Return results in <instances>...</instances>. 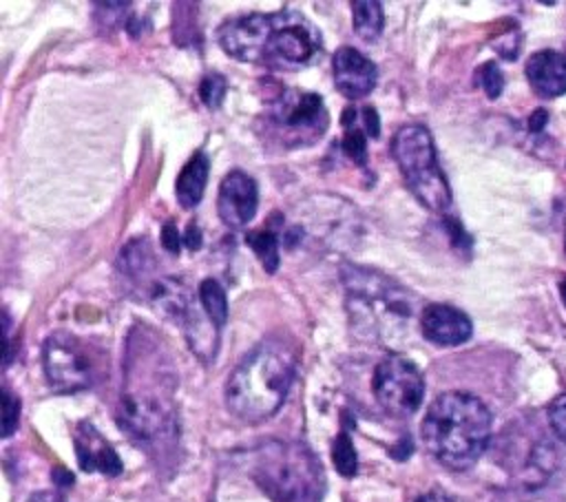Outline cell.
I'll return each instance as SVG.
<instances>
[{
    "label": "cell",
    "mask_w": 566,
    "mask_h": 502,
    "mask_svg": "<svg viewBox=\"0 0 566 502\" xmlns=\"http://www.w3.org/2000/svg\"><path fill=\"white\" fill-rule=\"evenodd\" d=\"M175 385L177 378L161 343L150 332L135 330L126 349L119 427L144 445L170 438L175 433Z\"/></svg>",
    "instance_id": "6da1fadb"
},
{
    "label": "cell",
    "mask_w": 566,
    "mask_h": 502,
    "mask_svg": "<svg viewBox=\"0 0 566 502\" xmlns=\"http://www.w3.org/2000/svg\"><path fill=\"white\" fill-rule=\"evenodd\" d=\"M298 354L285 336H268L232 369L226 383V407L243 422H261L279 411L294 374Z\"/></svg>",
    "instance_id": "7a4b0ae2"
},
{
    "label": "cell",
    "mask_w": 566,
    "mask_h": 502,
    "mask_svg": "<svg viewBox=\"0 0 566 502\" xmlns=\"http://www.w3.org/2000/svg\"><path fill=\"white\" fill-rule=\"evenodd\" d=\"M420 436L438 462L449 469H467L489 445L491 411L473 394L444 391L429 405Z\"/></svg>",
    "instance_id": "3957f363"
},
{
    "label": "cell",
    "mask_w": 566,
    "mask_h": 502,
    "mask_svg": "<svg viewBox=\"0 0 566 502\" xmlns=\"http://www.w3.org/2000/svg\"><path fill=\"white\" fill-rule=\"evenodd\" d=\"M252 478L276 502H321L325 473L303 442H265L254 451Z\"/></svg>",
    "instance_id": "277c9868"
},
{
    "label": "cell",
    "mask_w": 566,
    "mask_h": 502,
    "mask_svg": "<svg viewBox=\"0 0 566 502\" xmlns=\"http://www.w3.org/2000/svg\"><path fill=\"white\" fill-rule=\"evenodd\" d=\"M340 276L347 292V310L358 330L385 332L387 325L409 323L411 296L400 283L352 263L340 268Z\"/></svg>",
    "instance_id": "5b68a950"
},
{
    "label": "cell",
    "mask_w": 566,
    "mask_h": 502,
    "mask_svg": "<svg viewBox=\"0 0 566 502\" xmlns=\"http://www.w3.org/2000/svg\"><path fill=\"white\" fill-rule=\"evenodd\" d=\"M391 155L411 190L429 210L444 212L451 206V188L438 164L431 133L420 124L398 128L391 139Z\"/></svg>",
    "instance_id": "8992f818"
},
{
    "label": "cell",
    "mask_w": 566,
    "mask_h": 502,
    "mask_svg": "<svg viewBox=\"0 0 566 502\" xmlns=\"http://www.w3.org/2000/svg\"><path fill=\"white\" fill-rule=\"evenodd\" d=\"M42 363L49 385L64 394L91 387L99 367L91 345L66 332H55L44 341Z\"/></svg>",
    "instance_id": "52a82bcc"
},
{
    "label": "cell",
    "mask_w": 566,
    "mask_h": 502,
    "mask_svg": "<svg viewBox=\"0 0 566 502\" xmlns=\"http://www.w3.org/2000/svg\"><path fill=\"white\" fill-rule=\"evenodd\" d=\"M374 396L391 416H411L424 396V378L420 369L405 356L391 354L374 369Z\"/></svg>",
    "instance_id": "ba28073f"
},
{
    "label": "cell",
    "mask_w": 566,
    "mask_h": 502,
    "mask_svg": "<svg viewBox=\"0 0 566 502\" xmlns=\"http://www.w3.org/2000/svg\"><path fill=\"white\" fill-rule=\"evenodd\" d=\"M287 11L276 13H248L226 20L219 27L221 49L241 62H263L265 49L274 31L283 24Z\"/></svg>",
    "instance_id": "9c48e42d"
},
{
    "label": "cell",
    "mask_w": 566,
    "mask_h": 502,
    "mask_svg": "<svg viewBox=\"0 0 566 502\" xmlns=\"http://www.w3.org/2000/svg\"><path fill=\"white\" fill-rule=\"evenodd\" d=\"M318 49V33L296 11H287L283 24L268 42L263 64L274 69H294L312 60Z\"/></svg>",
    "instance_id": "30bf717a"
},
{
    "label": "cell",
    "mask_w": 566,
    "mask_h": 502,
    "mask_svg": "<svg viewBox=\"0 0 566 502\" xmlns=\"http://www.w3.org/2000/svg\"><path fill=\"white\" fill-rule=\"evenodd\" d=\"M272 117L287 130L318 135L327 126V111L321 95L305 91H285L272 106Z\"/></svg>",
    "instance_id": "8fae6325"
},
{
    "label": "cell",
    "mask_w": 566,
    "mask_h": 502,
    "mask_svg": "<svg viewBox=\"0 0 566 502\" xmlns=\"http://www.w3.org/2000/svg\"><path fill=\"white\" fill-rule=\"evenodd\" d=\"M256 203H259L256 181L243 170H230L223 177L219 186V197H217V212L221 221L232 230H241L254 219Z\"/></svg>",
    "instance_id": "7c38bea8"
},
{
    "label": "cell",
    "mask_w": 566,
    "mask_h": 502,
    "mask_svg": "<svg viewBox=\"0 0 566 502\" xmlns=\"http://www.w3.org/2000/svg\"><path fill=\"white\" fill-rule=\"evenodd\" d=\"M332 71L336 88L349 100H360L371 93L378 77L374 62L352 46H340L334 53Z\"/></svg>",
    "instance_id": "4fadbf2b"
},
{
    "label": "cell",
    "mask_w": 566,
    "mask_h": 502,
    "mask_svg": "<svg viewBox=\"0 0 566 502\" xmlns=\"http://www.w3.org/2000/svg\"><path fill=\"white\" fill-rule=\"evenodd\" d=\"M420 330L427 341L449 347V345H460L469 341L473 325L462 310L444 303H429L422 310Z\"/></svg>",
    "instance_id": "5bb4252c"
},
{
    "label": "cell",
    "mask_w": 566,
    "mask_h": 502,
    "mask_svg": "<svg viewBox=\"0 0 566 502\" xmlns=\"http://www.w3.org/2000/svg\"><path fill=\"white\" fill-rule=\"evenodd\" d=\"M73 445L82 471H97L104 475H117L122 471L119 456L91 422H80L75 427Z\"/></svg>",
    "instance_id": "9a60e30c"
},
{
    "label": "cell",
    "mask_w": 566,
    "mask_h": 502,
    "mask_svg": "<svg viewBox=\"0 0 566 502\" xmlns=\"http://www.w3.org/2000/svg\"><path fill=\"white\" fill-rule=\"evenodd\" d=\"M526 77L539 97H557L566 93V53L544 49L528 57Z\"/></svg>",
    "instance_id": "2e32d148"
},
{
    "label": "cell",
    "mask_w": 566,
    "mask_h": 502,
    "mask_svg": "<svg viewBox=\"0 0 566 502\" xmlns=\"http://www.w3.org/2000/svg\"><path fill=\"white\" fill-rule=\"evenodd\" d=\"M208 172H210V159L206 153H195L186 161V166L181 168L177 184H175L177 201L184 208H195L201 201L203 188L208 184Z\"/></svg>",
    "instance_id": "e0dca14e"
},
{
    "label": "cell",
    "mask_w": 566,
    "mask_h": 502,
    "mask_svg": "<svg viewBox=\"0 0 566 502\" xmlns=\"http://www.w3.org/2000/svg\"><path fill=\"white\" fill-rule=\"evenodd\" d=\"M119 265L126 276L144 279L150 276L155 270V254L148 239H133L122 248Z\"/></svg>",
    "instance_id": "ac0fdd59"
},
{
    "label": "cell",
    "mask_w": 566,
    "mask_h": 502,
    "mask_svg": "<svg viewBox=\"0 0 566 502\" xmlns=\"http://www.w3.org/2000/svg\"><path fill=\"white\" fill-rule=\"evenodd\" d=\"M352 20H354V31L358 33V38L371 42L382 33V27H385L382 4L376 0L352 2Z\"/></svg>",
    "instance_id": "d6986e66"
},
{
    "label": "cell",
    "mask_w": 566,
    "mask_h": 502,
    "mask_svg": "<svg viewBox=\"0 0 566 502\" xmlns=\"http://www.w3.org/2000/svg\"><path fill=\"white\" fill-rule=\"evenodd\" d=\"M197 299H199V305L212 318L214 325L221 327L228 321V296H226V290L221 287L219 281L203 279L199 283Z\"/></svg>",
    "instance_id": "ffe728a7"
},
{
    "label": "cell",
    "mask_w": 566,
    "mask_h": 502,
    "mask_svg": "<svg viewBox=\"0 0 566 502\" xmlns=\"http://www.w3.org/2000/svg\"><path fill=\"white\" fill-rule=\"evenodd\" d=\"M245 243L254 250V254L259 257L265 272H276L281 254H279V237L274 230H270V228L252 230L245 234Z\"/></svg>",
    "instance_id": "44dd1931"
},
{
    "label": "cell",
    "mask_w": 566,
    "mask_h": 502,
    "mask_svg": "<svg viewBox=\"0 0 566 502\" xmlns=\"http://www.w3.org/2000/svg\"><path fill=\"white\" fill-rule=\"evenodd\" d=\"M332 460H334V467L340 475L345 478H352L358 469V458H356V449L352 445V438L343 431L336 436L334 445H332Z\"/></svg>",
    "instance_id": "7402d4cb"
},
{
    "label": "cell",
    "mask_w": 566,
    "mask_h": 502,
    "mask_svg": "<svg viewBox=\"0 0 566 502\" xmlns=\"http://www.w3.org/2000/svg\"><path fill=\"white\" fill-rule=\"evenodd\" d=\"M343 153L358 166H365L367 161V139H365V130L358 126H345V135L340 142Z\"/></svg>",
    "instance_id": "603a6c76"
},
{
    "label": "cell",
    "mask_w": 566,
    "mask_h": 502,
    "mask_svg": "<svg viewBox=\"0 0 566 502\" xmlns=\"http://www.w3.org/2000/svg\"><path fill=\"white\" fill-rule=\"evenodd\" d=\"M226 91H228V84H226V77L219 75V73H208L201 84H199V97L206 106L210 108H217L223 97H226Z\"/></svg>",
    "instance_id": "cb8c5ba5"
},
{
    "label": "cell",
    "mask_w": 566,
    "mask_h": 502,
    "mask_svg": "<svg viewBox=\"0 0 566 502\" xmlns=\"http://www.w3.org/2000/svg\"><path fill=\"white\" fill-rule=\"evenodd\" d=\"M20 420V398L7 387L2 389V438H9L18 429Z\"/></svg>",
    "instance_id": "d4e9b609"
},
{
    "label": "cell",
    "mask_w": 566,
    "mask_h": 502,
    "mask_svg": "<svg viewBox=\"0 0 566 502\" xmlns=\"http://www.w3.org/2000/svg\"><path fill=\"white\" fill-rule=\"evenodd\" d=\"M480 82H482L484 93H486L491 100H495V97L502 93L504 75H502V71H500L497 64L486 62V64L480 69Z\"/></svg>",
    "instance_id": "484cf974"
},
{
    "label": "cell",
    "mask_w": 566,
    "mask_h": 502,
    "mask_svg": "<svg viewBox=\"0 0 566 502\" xmlns=\"http://www.w3.org/2000/svg\"><path fill=\"white\" fill-rule=\"evenodd\" d=\"M548 422L553 427V431L557 433V438L562 442H566V394L557 396L551 407H548Z\"/></svg>",
    "instance_id": "4316f807"
},
{
    "label": "cell",
    "mask_w": 566,
    "mask_h": 502,
    "mask_svg": "<svg viewBox=\"0 0 566 502\" xmlns=\"http://www.w3.org/2000/svg\"><path fill=\"white\" fill-rule=\"evenodd\" d=\"M181 243H184V234H179L177 226L172 221L164 223V228H161V245H164V250H168L170 254H177Z\"/></svg>",
    "instance_id": "83f0119b"
},
{
    "label": "cell",
    "mask_w": 566,
    "mask_h": 502,
    "mask_svg": "<svg viewBox=\"0 0 566 502\" xmlns=\"http://www.w3.org/2000/svg\"><path fill=\"white\" fill-rule=\"evenodd\" d=\"M360 115H363L365 133H367L369 137H374V139H376V137L380 135V119H378V111H376L374 106H363Z\"/></svg>",
    "instance_id": "f1b7e54d"
},
{
    "label": "cell",
    "mask_w": 566,
    "mask_h": 502,
    "mask_svg": "<svg viewBox=\"0 0 566 502\" xmlns=\"http://www.w3.org/2000/svg\"><path fill=\"white\" fill-rule=\"evenodd\" d=\"M184 243L190 250H199L201 248V230H199L197 223H188V228L184 232Z\"/></svg>",
    "instance_id": "f546056e"
},
{
    "label": "cell",
    "mask_w": 566,
    "mask_h": 502,
    "mask_svg": "<svg viewBox=\"0 0 566 502\" xmlns=\"http://www.w3.org/2000/svg\"><path fill=\"white\" fill-rule=\"evenodd\" d=\"M27 502H64L55 491H38Z\"/></svg>",
    "instance_id": "4dcf8cb0"
},
{
    "label": "cell",
    "mask_w": 566,
    "mask_h": 502,
    "mask_svg": "<svg viewBox=\"0 0 566 502\" xmlns=\"http://www.w3.org/2000/svg\"><path fill=\"white\" fill-rule=\"evenodd\" d=\"M413 502H451V500L444 493H440V491H429V493L418 495Z\"/></svg>",
    "instance_id": "1f68e13d"
},
{
    "label": "cell",
    "mask_w": 566,
    "mask_h": 502,
    "mask_svg": "<svg viewBox=\"0 0 566 502\" xmlns=\"http://www.w3.org/2000/svg\"><path fill=\"white\" fill-rule=\"evenodd\" d=\"M53 478L60 480V484H73V475H71L66 469H55Z\"/></svg>",
    "instance_id": "d6a6232c"
},
{
    "label": "cell",
    "mask_w": 566,
    "mask_h": 502,
    "mask_svg": "<svg viewBox=\"0 0 566 502\" xmlns=\"http://www.w3.org/2000/svg\"><path fill=\"white\" fill-rule=\"evenodd\" d=\"M559 292H562V299L566 303V279H562V283H559Z\"/></svg>",
    "instance_id": "836d02e7"
},
{
    "label": "cell",
    "mask_w": 566,
    "mask_h": 502,
    "mask_svg": "<svg viewBox=\"0 0 566 502\" xmlns=\"http://www.w3.org/2000/svg\"><path fill=\"white\" fill-rule=\"evenodd\" d=\"M564 248H566V241H564Z\"/></svg>",
    "instance_id": "e575fe53"
}]
</instances>
